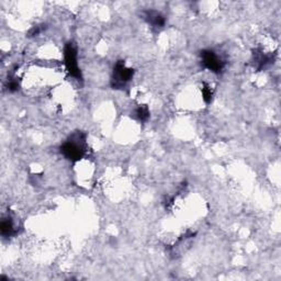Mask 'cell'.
<instances>
[{"label": "cell", "instance_id": "1", "mask_svg": "<svg viewBox=\"0 0 281 281\" xmlns=\"http://www.w3.org/2000/svg\"><path fill=\"white\" fill-rule=\"evenodd\" d=\"M61 153L65 158L70 161H78L87 153V142L86 134L83 132H75L65 140L61 146Z\"/></svg>", "mask_w": 281, "mask_h": 281}, {"label": "cell", "instance_id": "2", "mask_svg": "<svg viewBox=\"0 0 281 281\" xmlns=\"http://www.w3.org/2000/svg\"><path fill=\"white\" fill-rule=\"evenodd\" d=\"M134 75V70L130 67H127L126 63L123 61H119L115 68H113L111 86L116 89H122L131 82Z\"/></svg>", "mask_w": 281, "mask_h": 281}, {"label": "cell", "instance_id": "3", "mask_svg": "<svg viewBox=\"0 0 281 281\" xmlns=\"http://www.w3.org/2000/svg\"><path fill=\"white\" fill-rule=\"evenodd\" d=\"M64 58L65 66H66V69L70 74V76H73L77 80H82V73H80V68L78 66L77 51L72 43H68V44L65 46Z\"/></svg>", "mask_w": 281, "mask_h": 281}, {"label": "cell", "instance_id": "4", "mask_svg": "<svg viewBox=\"0 0 281 281\" xmlns=\"http://www.w3.org/2000/svg\"><path fill=\"white\" fill-rule=\"evenodd\" d=\"M201 63L203 67L215 74H220L225 66V62L222 57L212 50H205L201 52Z\"/></svg>", "mask_w": 281, "mask_h": 281}, {"label": "cell", "instance_id": "5", "mask_svg": "<svg viewBox=\"0 0 281 281\" xmlns=\"http://www.w3.org/2000/svg\"><path fill=\"white\" fill-rule=\"evenodd\" d=\"M143 19L155 29H160L165 25V17L160 12L156 11V10H146V11H144Z\"/></svg>", "mask_w": 281, "mask_h": 281}, {"label": "cell", "instance_id": "6", "mask_svg": "<svg viewBox=\"0 0 281 281\" xmlns=\"http://www.w3.org/2000/svg\"><path fill=\"white\" fill-rule=\"evenodd\" d=\"M19 224L15 222L12 215H7L1 221V235L4 237H11L18 233Z\"/></svg>", "mask_w": 281, "mask_h": 281}, {"label": "cell", "instance_id": "7", "mask_svg": "<svg viewBox=\"0 0 281 281\" xmlns=\"http://www.w3.org/2000/svg\"><path fill=\"white\" fill-rule=\"evenodd\" d=\"M253 61L254 65L258 70H262L263 68H266L268 65L274 62V57L270 54L264 53L263 50H256L253 53Z\"/></svg>", "mask_w": 281, "mask_h": 281}, {"label": "cell", "instance_id": "8", "mask_svg": "<svg viewBox=\"0 0 281 281\" xmlns=\"http://www.w3.org/2000/svg\"><path fill=\"white\" fill-rule=\"evenodd\" d=\"M134 117L135 119H138L140 122L147 121V119L149 118V109L147 106H140L139 108L134 110Z\"/></svg>", "mask_w": 281, "mask_h": 281}, {"label": "cell", "instance_id": "9", "mask_svg": "<svg viewBox=\"0 0 281 281\" xmlns=\"http://www.w3.org/2000/svg\"><path fill=\"white\" fill-rule=\"evenodd\" d=\"M202 96H203L204 101L207 102V104H210L211 100H212V97H213V91H212V89H211V87H210L209 85H204L203 86Z\"/></svg>", "mask_w": 281, "mask_h": 281}]
</instances>
